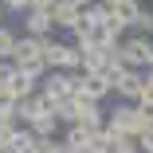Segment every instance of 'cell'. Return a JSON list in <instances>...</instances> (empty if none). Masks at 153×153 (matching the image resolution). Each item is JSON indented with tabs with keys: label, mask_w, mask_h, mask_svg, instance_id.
I'll return each mask as SVG.
<instances>
[{
	"label": "cell",
	"mask_w": 153,
	"mask_h": 153,
	"mask_svg": "<svg viewBox=\"0 0 153 153\" xmlns=\"http://www.w3.org/2000/svg\"><path fill=\"white\" fill-rule=\"evenodd\" d=\"M106 126L118 130V134H126V137H137L145 126H153V118H149L137 102H118V106L110 110V118H106Z\"/></svg>",
	"instance_id": "obj_1"
},
{
	"label": "cell",
	"mask_w": 153,
	"mask_h": 153,
	"mask_svg": "<svg viewBox=\"0 0 153 153\" xmlns=\"http://www.w3.org/2000/svg\"><path fill=\"white\" fill-rule=\"evenodd\" d=\"M149 51H153V36H126L118 43L114 59L122 67H130V71H145L149 67Z\"/></svg>",
	"instance_id": "obj_2"
},
{
	"label": "cell",
	"mask_w": 153,
	"mask_h": 153,
	"mask_svg": "<svg viewBox=\"0 0 153 153\" xmlns=\"http://www.w3.org/2000/svg\"><path fill=\"white\" fill-rule=\"evenodd\" d=\"M79 79H82V71H47L39 90L51 98V106H59V102H67V98L79 94Z\"/></svg>",
	"instance_id": "obj_3"
},
{
	"label": "cell",
	"mask_w": 153,
	"mask_h": 153,
	"mask_svg": "<svg viewBox=\"0 0 153 153\" xmlns=\"http://www.w3.org/2000/svg\"><path fill=\"white\" fill-rule=\"evenodd\" d=\"M51 36H20L16 39V51H12V67H47L43 63V51H47Z\"/></svg>",
	"instance_id": "obj_4"
},
{
	"label": "cell",
	"mask_w": 153,
	"mask_h": 153,
	"mask_svg": "<svg viewBox=\"0 0 153 153\" xmlns=\"http://www.w3.org/2000/svg\"><path fill=\"white\" fill-rule=\"evenodd\" d=\"M43 63H47V71H82V55H79V47L75 43H47V51H43Z\"/></svg>",
	"instance_id": "obj_5"
},
{
	"label": "cell",
	"mask_w": 153,
	"mask_h": 153,
	"mask_svg": "<svg viewBox=\"0 0 153 153\" xmlns=\"http://www.w3.org/2000/svg\"><path fill=\"white\" fill-rule=\"evenodd\" d=\"M39 114H55V106H51V98L43 94V90H36V94H27V98H20V102H16V118H20V126L36 122Z\"/></svg>",
	"instance_id": "obj_6"
},
{
	"label": "cell",
	"mask_w": 153,
	"mask_h": 153,
	"mask_svg": "<svg viewBox=\"0 0 153 153\" xmlns=\"http://www.w3.org/2000/svg\"><path fill=\"white\" fill-rule=\"evenodd\" d=\"M51 20H55V27H63V32H75V24L82 20V8L75 4V0H51Z\"/></svg>",
	"instance_id": "obj_7"
},
{
	"label": "cell",
	"mask_w": 153,
	"mask_h": 153,
	"mask_svg": "<svg viewBox=\"0 0 153 153\" xmlns=\"http://www.w3.org/2000/svg\"><path fill=\"white\" fill-rule=\"evenodd\" d=\"M141 90H145V75H141V71H130V67L122 71V79L114 82V94H118L122 102H137Z\"/></svg>",
	"instance_id": "obj_8"
},
{
	"label": "cell",
	"mask_w": 153,
	"mask_h": 153,
	"mask_svg": "<svg viewBox=\"0 0 153 153\" xmlns=\"http://www.w3.org/2000/svg\"><path fill=\"white\" fill-rule=\"evenodd\" d=\"M55 32V20H51V12L47 8H27L24 12V36H51Z\"/></svg>",
	"instance_id": "obj_9"
},
{
	"label": "cell",
	"mask_w": 153,
	"mask_h": 153,
	"mask_svg": "<svg viewBox=\"0 0 153 153\" xmlns=\"http://www.w3.org/2000/svg\"><path fill=\"white\" fill-rule=\"evenodd\" d=\"M79 94H82V98L102 102L106 94H114V86H110V79H106V75H82V79H79Z\"/></svg>",
	"instance_id": "obj_10"
},
{
	"label": "cell",
	"mask_w": 153,
	"mask_h": 153,
	"mask_svg": "<svg viewBox=\"0 0 153 153\" xmlns=\"http://www.w3.org/2000/svg\"><path fill=\"white\" fill-rule=\"evenodd\" d=\"M27 130L36 137H59V114H39L36 122H27Z\"/></svg>",
	"instance_id": "obj_11"
},
{
	"label": "cell",
	"mask_w": 153,
	"mask_h": 153,
	"mask_svg": "<svg viewBox=\"0 0 153 153\" xmlns=\"http://www.w3.org/2000/svg\"><path fill=\"white\" fill-rule=\"evenodd\" d=\"M8 145H12V153H32L36 134L27 130V126H16V130H12V137H8Z\"/></svg>",
	"instance_id": "obj_12"
},
{
	"label": "cell",
	"mask_w": 153,
	"mask_h": 153,
	"mask_svg": "<svg viewBox=\"0 0 153 153\" xmlns=\"http://www.w3.org/2000/svg\"><path fill=\"white\" fill-rule=\"evenodd\" d=\"M0 126H20V118H16V98L8 94L4 86H0Z\"/></svg>",
	"instance_id": "obj_13"
},
{
	"label": "cell",
	"mask_w": 153,
	"mask_h": 153,
	"mask_svg": "<svg viewBox=\"0 0 153 153\" xmlns=\"http://www.w3.org/2000/svg\"><path fill=\"white\" fill-rule=\"evenodd\" d=\"M134 36H153V12L149 8H137V16H134Z\"/></svg>",
	"instance_id": "obj_14"
},
{
	"label": "cell",
	"mask_w": 153,
	"mask_h": 153,
	"mask_svg": "<svg viewBox=\"0 0 153 153\" xmlns=\"http://www.w3.org/2000/svg\"><path fill=\"white\" fill-rule=\"evenodd\" d=\"M16 32H12V27L8 24H0V59H12V51H16Z\"/></svg>",
	"instance_id": "obj_15"
},
{
	"label": "cell",
	"mask_w": 153,
	"mask_h": 153,
	"mask_svg": "<svg viewBox=\"0 0 153 153\" xmlns=\"http://www.w3.org/2000/svg\"><path fill=\"white\" fill-rule=\"evenodd\" d=\"M110 153H141V149H137V137H126V134H118V137L110 141Z\"/></svg>",
	"instance_id": "obj_16"
},
{
	"label": "cell",
	"mask_w": 153,
	"mask_h": 153,
	"mask_svg": "<svg viewBox=\"0 0 153 153\" xmlns=\"http://www.w3.org/2000/svg\"><path fill=\"white\" fill-rule=\"evenodd\" d=\"M137 149H141V153H153V126H145V130L137 134Z\"/></svg>",
	"instance_id": "obj_17"
},
{
	"label": "cell",
	"mask_w": 153,
	"mask_h": 153,
	"mask_svg": "<svg viewBox=\"0 0 153 153\" xmlns=\"http://www.w3.org/2000/svg\"><path fill=\"white\" fill-rule=\"evenodd\" d=\"M0 4H4V12H27V8H32V0H0Z\"/></svg>",
	"instance_id": "obj_18"
},
{
	"label": "cell",
	"mask_w": 153,
	"mask_h": 153,
	"mask_svg": "<svg viewBox=\"0 0 153 153\" xmlns=\"http://www.w3.org/2000/svg\"><path fill=\"white\" fill-rule=\"evenodd\" d=\"M12 59H0V86H8V79H12Z\"/></svg>",
	"instance_id": "obj_19"
},
{
	"label": "cell",
	"mask_w": 153,
	"mask_h": 153,
	"mask_svg": "<svg viewBox=\"0 0 153 153\" xmlns=\"http://www.w3.org/2000/svg\"><path fill=\"white\" fill-rule=\"evenodd\" d=\"M137 106H141V110H145V114L153 118V90H141V98H137Z\"/></svg>",
	"instance_id": "obj_20"
},
{
	"label": "cell",
	"mask_w": 153,
	"mask_h": 153,
	"mask_svg": "<svg viewBox=\"0 0 153 153\" xmlns=\"http://www.w3.org/2000/svg\"><path fill=\"white\" fill-rule=\"evenodd\" d=\"M141 75H145V90H153V67H145Z\"/></svg>",
	"instance_id": "obj_21"
},
{
	"label": "cell",
	"mask_w": 153,
	"mask_h": 153,
	"mask_svg": "<svg viewBox=\"0 0 153 153\" xmlns=\"http://www.w3.org/2000/svg\"><path fill=\"white\" fill-rule=\"evenodd\" d=\"M102 4H106V8L114 12V8H122V4H126V0H102Z\"/></svg>",
	"instance_id": "obj_22"
},
{
	"label": "cell",
	"mask_w": 153,
	"mask_h": 153,
	"mask_svg": "<svg viewBox=\"0 0 153 153\" xmlns=\"http://www.w3.org/2000/svg\"><path fill=\"white\" fill-rule=\"evenodd\" d=\"M32 8H51V0H32Z\"/></svg>",
	"instance_id": "obj_23"
},
{
	"label": "cell",
	"mask_w": 153,
	"mask_h": 153,
	"mask_svg": "<svg viewBox=\"0 0 153 153\" xmlns=\"http://www.w3.org/2000/svg\"><path fill=\"white\" fill-rule=\"evenodd\" d=\"M75 4H79V8H90V4H94V0H75Z\"/></svg>",
	"instance_id": "obj_24"
},
{
	"label": "cell",
	"mask_w": 153,
	"mask_h": 153,
	"mask_svg": "<svg viewBox=\"0 0 153 153\" xmlns=\"http://www.w3.org/2000/svg\"><path fill=\"white\" fill-rule=\"evenodd\" d=\"M0 153H12V145H0Z\"/></svg>",
	"instance_id": "obj_25"
},
{
	"label": "cell",
	"mask_w": 153,
	"mask_h": 153,
	"mask_svg": "<svg viewBox=\"0 0 153 153\" xmlns=\"http://www.w3.org/2000/svg\"><path fill=\"white\" fill-rule=\"evenodd\" d=\"M0 24H4V4H0Z\"/></svg>",
	"instance_id": "obj_26"
}]
</instances>
